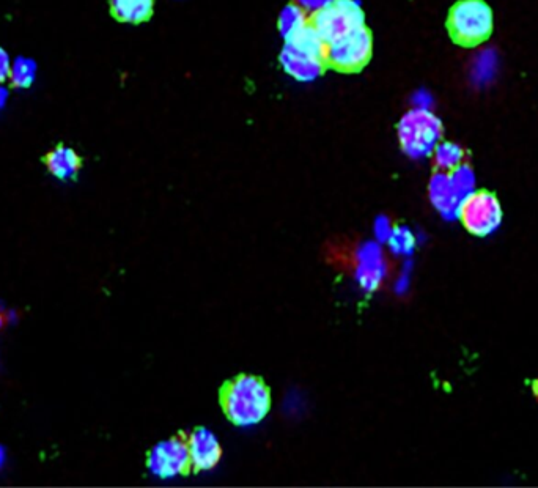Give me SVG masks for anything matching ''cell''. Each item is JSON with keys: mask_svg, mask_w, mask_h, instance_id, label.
Instances as JSON below:
<instances>
[{"mask_svg": "<svg viewBox=\"0 0 538 488\" xmlns=\"http://www.w3.org/2000/svg\"><path fill=\"white\" fill-rule=\"evenodd\" d=\"M192 468L197 471L213 470L222 459V446L218 438L207 429H199L188 438Z\"/></svg>", "mask_w": 538, "mask_h": 488, "instance_id": "30bf717a", "label": "cell"}, {"mask_svg": "<svg viewBox=\"0 0 538 488\" xmlns=\"http://www.w3.org/2000/svg\"><path fill=\"white\" fill-rule=\"evenodd\" d=\"M408 285H410V278H408V274H402L400 279L397 281V292H406V290H408Z\"/></svg>", "mask_w": 538, "mask_h": 488, "instance_id": "7402d4cb", "label": "cell"}, {"mask_svg": "<svg viewBox=\"0 0 538 488\" xmlns=\"http://www.w3.org/2000/svg\"><path fill=\"white\" fill-rule=\"evenodd\" d=\"M10 70H12V62L8 59L7 52L0 48V84L10 78Z\"/></svg>", "mask_w": 538, "mask_h": 488, "instance_id": "44dd1931", "label": "cell"}, {"mask_svg": "<svg viewBox=\"0 0 538 488\" xmlns=\"http://www.w3.org/2000/svg\"><path fill=\"white\" fill-rule=\"evenodd\" d=\"M281 63L284 70L292 78L303 82L314 81L318 76L325 73V68L328 67L325 57L296 48L290 43H287L284 51H282Z\"/></svg>", "mask_w": 538, "mask_h": 488, "instance_id": "9c48e42d", "label": "cell"}, {"mask_svg": "<svg viewBox=\"0 0 538 488\" xmlns=\"http://www.w3.org/2000/svg\"><path fill=\"white\" fill-rule=\"evenodd\" d=\"M465 158V150L452 142H439L433 150V161L438 171L452 172L465 163Z\"/></svg>", "mask_w": 538, "mask_h": 488, "instance_id": "5bb4252c", "label": "cell"}, {"mask_svg": "<svg viewBox=\"0 0 538 488\" xmlns=\"http://www.w3.org/2000/svg\"><path fill=\"white\" fill-rule=\"evenodd\" d=\"M4 462H5V451H4V448L0 446V468L4 466Z\"/></svg>", "mask_w": 538, "mask_h": 488, "instance_id": "d4e9b609", "label": "cell"}, {"mask_svg": "<svg viewBox=\"0 0 538 488\" xmlns=\"http://www.w3.org/2000/svg\"><path fill=\"white\" fill-rule=\"evenodd\" d=\"M447 26L458 45L477 46L493 32V12L483 0H461L450 10Z\"/></svg>", "mask_w": 538, "mask_h": 488, "instance_id": "277c9868", "label": "cell"}, {"mask_svg": "<svg viewBox=\"0 0 538 488\" xmlns=\"http://www.w3.org/2000/svg\"><path fill=\"white\" fill-rule=\"evenodd\" d=\"M326 260L337 270L351 274L365 292L383 289L391 278L392 262L380 244L373 241H331Z\"/></svg>", "mask_w": 538, "mask_h": 488, "instance_id": "6da1fadb", "label": "cell"}, {"mask_svg": "<svg viewBox=\"0 0 538 488\" xmlns=\"http://www.w3.org/2000/svg\"><path fill=\"white\" fill-rule=\"evenodd\" d=\"M389 244L394 254L398 256H408L414 249L416 244V238H414L413 232L406 227H397L392 232L391 238H389Z\"/></svg>", "mask_w": 538, "mask_h": 488, "instance_id": "ac0fdd59", "label": "cell"}, {"mask_svg": "<svg viewBox=\"0 0 538 488\" xmlns=\"http://www.w3.org/2000/svg\"><path fill=\"white\" fill-rule=\"evenodd\" d=\"M222 408L235 426H257L271 410V392L260 378L241 375L222 392Z\"/></svg>", "mask_w": 538, "mask_h": 488, "instance_id": "7a4b0ae2", "label": "cell"}, {"mask_svg": "<svg viewBox=\"0 0 538 488\" xmlns=\"http://www.w3.org/2000/svg\"><path fill=\"white\" fill-rule=\"evenodd\" d=\"M8 93L4 87H0V109L4 108L5 101H7Z\"/></svg>", "mask_w": 538, "mask_h": 488, "instance_id": "cb8c5ba5", "label": "cell"}, {"mask_svg": "<svg viewBox=\"0 0 538 488\" xmlns=\"http://www.w3.org/2000/svg\"><path fill=\"white\" fill-rule=\"evenodd\" d=\"M397 133L406 155L414 159L424 158L443 139V123L427 109L417 108L403 115Z\"/></svg>", "mask_w": 538, "mask_h": 488, "instance_id": "3957f363", "label": "cell"}, {"mask_svg": "<svg viewBox=\"0 0 538 488\" xmlns=\"http://www.w3.org/2000/svg\"><path fill=\"white\" fill-rule=\"evenodd\" d=\"M7 322H8V314L7 312L4 311V309H2V307H0V330H2V328H4L5 325H7Z\"/></svg>", "mask_w": 538, "mask_h": 488, "instance_id": "603a6c76", "label": "cell"}, {"mask_svg": "<svg viewBox=\"0 0 538 488\" xmlns=\"http://www.w3.org/2000/svg\"><path fill=\"white\" fill-rule=\"evenodd\" d=\"M534 394H535V397H537V400H538V380L535 381V383H534Z\"/></svg>", "mask_w": 538, "mask_h": 488, "instance_id": "484cf974", "label": "cell"}, {"mask_svg": "<svg viewBox=\"0 0 538 488\" xmlns=\"http://www.w3.org/2000/svg\"><path fill=\"white\" fill-rule=\"evenodd\" d=\"M309 23L328 45L364 26V12L354 0H334L328 7L310 16Z\"/></svg>", "mask_w": 538, "mask_h": 488, "instance_id": "8992f818", "label": "cell"}, {"mask_svg": "<svg viewBox=\"0 0 538 488\" xmlns=\"http://www.w3.org/2000/svg\"><path fill=\"white\" fill-rule=\"evenodd\" d=\"M35 73H37V67L32 60L19 57L12 63V70H10V81L12 86L16 89H26L29 87L35 79Z\"/></svg>", "mask_w": 538, "mask_h": 488, "instance_id": "2e32d148", "label": "cell"}, {"mask_svg": "<svg viewBox=\"0 0 538 488\" xmlns=\"http://www.w3.org/2000/svg\"><path fill=\"white\" fill-rule=\"evenodd\" d=\"M428 196L432 200L433 207L444 218L450 219L458 215L463 199L455 191L450 175L447 172L438 171L433 175L432 180H430V186H428Z\"/></svg>", "mask_w": 538, "mask_h": 488, "instance_id": "8fae6325", "label": "cell"}, {"mask_svg": "<svg viewBox=\"0 0 538 488\" xmlns=\"http://www.w3.org/2000/svg\"><path fill=\"white\" fill-rule=\"evenodd\" d=\"M392 232H394V227H392L391 219L386 218V216H380V218L376 219L375 235L378 240L389 241Z\"/></svg>", "mask_w": 538, "mask_h": 488, "instance_id": "ffe728a7", "label": "cell"}, {"mask_svg": "<svg viewBox=\"0 0 538 488\" xmlns=\"http://www.w3.org/2000/svg\"><path fill=\"white\" fill-rule=\"evenodd\" d=\"M43 163L49 174L59 180H70V178H76L81 171L82 158L74 152L73 148L57 145L54 150L46 153Z\"/></svg>", "mask_w": 538, "mask_h": 488, "instance_id": "7c38bea8", "label": "cell"}, {"mask_svg": "<svg viewBox=\"0 0 538 488\" xmlns=\"http://www.w3.org/2000/svg\"><path fill=\"white\" fill-rule=\"evenodd\" d=\"M148 468L161 479L188 473L192 468L188 440L185 437H175L159 443L148 455Z\"/></svg>", "mask_w": 538, "mask_h": 488, "instance_id": "ba28073f", "label": "cell"}, {"mask_svg": "<svg viewBox=\"0 0 538 488\" xmlns=\"http://www.w3.org/2000/svg\"><path fill=\"white\" fill-rule=\"evenodd\" d=\"M332 2L334 0H293V4L298 5L299 8H303L304 12L309 16L320 12V10L328 7Z\"/></svg>", "mask_w": 538, "mask_h": 488, "instance_id": "d6986e66", "label": "cell"}, {"mask_svg": "<svg viewBox=\"0 0 538 488\" xmlns=\"http://www.w3.org/2000/svg\"><path fill=\"white\" fill-rule=\"evenodd\" d=\"M450 180H452V185H454L455 191H457L458 196H460L461 199H465L466 196H469V194L472 193L474 186H476L474 172H472L471 167L465 163L452 171Z\"/></svg>", "mask_w": 538, "mask_h": 488, "instance_id": "e0dca14e", "label": "cell"}, {"mask_svg": "<svg viewBox=\"0 0 538 488\" xmlns=\"http://www.w3.org/2000/svg\"><path fill=\"white\" fill-rule=\"evenodd\" d=\"M155 0H111V12L120 23L141 24L152 18Z\"/></svg>", "mask_w": 538, "mask_h": 488, "instance_id": "4fadbf2b", "label": "cell"}, {"mask_svg": "<svg viewBox=\"0 0 538 488\" xmlns=\"http://www.w3.org/2000/svg\"><path fill=\"white\" fill-rule=\"evenodd\" d=\"M373 38L370 30L362 26L326 45L325 62L328 67L342 73H354L372 59Z\"/></svg>", "mask_w": 538, "mask_h": 488, "instance_id": "5b68a950", "label": "cell"}, {"mask_svg": "<svg viewBox=\"0 0 538 488\" xmlns=\"http://www.w3.org/2000/svg\"><path fill=\"white\" fill-rule=\"evenodd\" d=\"M458 216L472 235L487 237L501 226L502 208L496 196L487 191H477L463 199Z\"/></svg>", "mask_w": 538, "mask_h": 488, "instance_id": "52a82bcc", "label": "cell"}, {"mask_svg": "<svg viewBox=\"0 0 538 488\" xmlns=\"http://www.w3.org/2000/svg\"><path fill=\"white\" fill-rule=\"evenodd\" d=\"M310 16L304 12L303 8H299L298 5L292 4L285 7L282 10L281 16H279V32L285 40L293 37L298 30L303 29L304 26L309 24Z\"/></svg>", "mask_w": 538, "mask_h": 488, "instance_id": "9a60e30c", "label": "cell"}]
</instances>
